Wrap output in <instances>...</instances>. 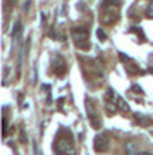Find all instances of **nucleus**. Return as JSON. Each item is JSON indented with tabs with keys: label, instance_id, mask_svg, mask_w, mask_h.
Returning a JSON list of instances; mask_svg holds the SVG:
<instances>
[{
	"label": "nucleus",
	"instance_id": "423d86ee",
	"mask_svg": "<svg viewBox=\"0 0 153 155\" xmlns=\"http://www.w3.org/2000/svg\"><path fill=\"white\" fill-rule=\"evenodd\" d=\"M21 31H22V24L17 21V22H16V26H14V29H12V33H11V35H12V38L17 40V38H19V35H21Z\"/></svg>",
	"mask_w": 153,
	"mask_h": 155
},
{
	"label": "nucleus",
	"instance_id": "1a4fd4ad",
	"mask_svg": "<svg viewBox=\"0 0 153 155\" xmlns=\"http://www.w3.org/2000/svg\"><path fill=\"white\" fill-rule=\"evenodd\" d=\"M146 16L148 17H153V0H151V4H150L148 9H146Z\"/></svg>",
	"mask_w": 153,
	"mask_h": 155
},
{
	"label": "nucleus",
	"instance_id": "0eeeda50",
	"mask_svg": "<svg viewBox=\"0 0 153 155\" xmlns=\"http://www.w3.org/2000/svg\"><path fill=\"white\" fill-rule=\"evenodd\" d=\"M117 107H119V110H122V112H129V105H127L122 98L117 100Z\"/></svg>",
	"mask_w": 153,
	"mask_h": 155
},
{
	"label": "nucleus",
	"instance_id": "f03ea898",
	"mask_svg": "<svg viewBox=\"0 0 153 155\" xmlns=\"http://www.w3.org/2000/svg\"><path fill=\"white\" fill-rule=\"evenodd\" d=\"M55 150H57V153H62V155H74V145H72V141L69 138L57 140Z\"/></svg>",
	"mask_w": 153,
	"mask_h": 155
},
{
	"label": "nucleus",
	"instance_id": "9b49d317",
	"mask_svg": "<svg viewBox=\"0 0 153 155\" xmlns=\"http://www.w3.org/2000/svg\"><path fill=\"white\" fill-rule=\"evenodd\" d=\"M136 155H151V153H146V152H145V153H136Z\"/></svg>",
	"mask_w": 153,
	"mask_h": 155
},
{
	"label": "nucleus",
	"instance_id": "7ed1b4c3",
	"mask_svg": "<svg viewBox=\"0 0 153 155\" xmlns=\"http://www.w3.org/2000/svg\"><path fill=\"white\" fill-rule=\"evenodd\" d=\"M109 143H110V138H109V134H107V133L96 134V136H95V141H93L95 152H98V153H103V152H107V148H109Z\"/></svg>",
	"mask_w": 153,
	"mask_h": 155
},
{
	"label": "nucleus",
	"instance_id": "f8f14e48",
	"mask_svg": "<svg viewBox=\"0 0 153 155\" xmlns=\"http://www.w3.org/2000/svg\"><path fill=\"white\" fill-rule=\"evenodd\" d=\"M57 155H62V153H57Z\"/></svg>",
	"mask_w": 153,
	"mask_h": 155
},
{
	"label": "nucleus",
	"instance_id": "39448f33",
	"mask_svg": "<svg viewBox=\"0 0 153 155\" xmlns=\"http://www.w3.org/2000/svg\"><path fill=\"white\" fill-rule=\"evenodd\" d=\"M54 69H55V72H57L59 76H62V74L66 72V61H64L60 55H57L54 59Z\"/></svg>",
	"mask_w": 153,
	"mask_h": 155
},
{
	"label": "nucleus",
	"instance_id": "9d476101",
	"mask_svg": "<svg viewBox=\"0 0 153 155\" xmlns=\"http://www.w3.org/2000/svg\"><path fill=\"white\" fill-rule=\"evenodd\" d=\"M96 35H98V36H100L102 40H105V38H107V36H105V33L102 31V29H96Z\"/></svg>",
	"mask_w": 153,
	"mask_h": 155
},
{
	"label": "nucleus",
	"instance_id": "20e7f679",
	"mask_svg": "<svg viewBox=\"0 0 153 155\" xmlns=\"http://www.w3.org/2000/svg\"><path fill=\"white\" fill-rule=\"evenodd\" d=\"M86 110H88V117H90V121H91V127L95 129H98L102 126V121H100V117L96 116V112H95V104L93 100H86Z\"/></svg>",
	"mask_w": 153,
	"mask_h": 155
},
{
	"label": "nucleus",
	"instance_id": "6e6552de",
	"mask_svg": "<svg viewBox=\"0 0 153 155\" xmlns=\"http://www.w3.org/2000/svg\"><path fill=\"white\" fill-rule=\"evenodd\" d=\"M136 121H141L139 124H143V126H146L148 122H150V119H146V117H141V116H136Z\"/></svg>",
	"mask_w": 153,
	"mask_h": 155
},
{
	"label": "nucleus",
	"instance_id": "f257e3e1",
	"mask_svg": "<svg viewBox=\"0 0 153 155\" xmlns=\"http://www.w3.org/2000/svg\"><path fill=\"white\" fill-rule=\"evenodd\" d=\"M88 29L83 28V26H76L72 28V40H74V45L77 48L88 50L90 48V40H88Z\"/></svg>",
	"mask_w": 153,
	"mask_h": 155
}]
</instances>
